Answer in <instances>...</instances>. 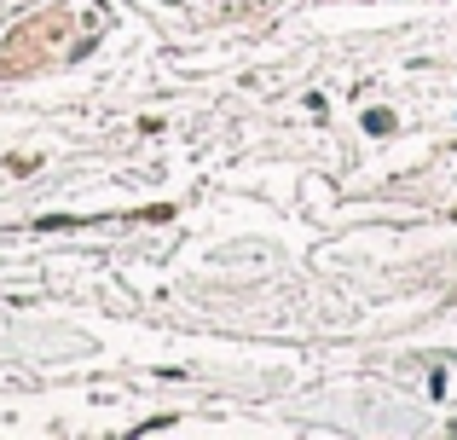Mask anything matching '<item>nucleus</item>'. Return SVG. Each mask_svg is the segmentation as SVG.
I'll return each instance as SVG.
<instances>
[{
    "label": "nucleus",
    "mask_w": 457,
    "mask_h": 440,
    "mask_svg": "<svg viewBox=\"0 0 457 440\" xmlns=\"http://www.w3.org/2000/svg\"><path fill=\"white\" fill-rule=\"evenodd\" d=\"M388 128H394L388 111H370V116H365V134H388Z\"/></svg>",
    "instance_id": "obj_1"
}]
</instances>
